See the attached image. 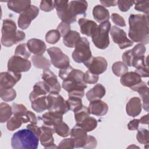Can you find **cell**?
I'll return each mask as SVG.
<instances>
[{
	"label": "cell",
	"mask_w": 149,
	"mask_h": 149,
	"mask_svg": "<svg viewBox=\"0 0 149 149\" xmlns=\"http://www.w3.org/2000/svg\"><path fill=\"white\" fill-rule=\"evenodd\" d=\"M128 36L133 42L144 45L149 42L148 15L131 14L129 17Z\"/></svg>",
	"instance_id": "cell-1"
},
{
	"label": "cell",
	"mask_w": 149,
	"mask_h": 149,
	"mask_svg": "<svg viewBox=\"0 0 149 149\" xmlns=\"http://www.w3.org/2000/svg\"><path fill=\"white\" fill-rule=\"evenodd\" d=\"M58 76L63 80V88L68 93L84 91L87 87L83 80L84 73L79 69H73L71 66L60 69Z\"/></svg>",
	"instance_id": "cell-2"
},
{
	"label": "cell",
	"mask_w": 149,
	"mask_h": 149,
	"mask_svg": "<svg viewBox=\"0 0 149 149\" xmlns=\"http://www.w3.org/2000/svg\"><path fill=\"white\" fill-rule=\"evenodd\" d=\"M1 44L6 47H10L25 39V33L20 30H17L15 22L10 19L3 20L1 30Z\"/></svg>",
	"instance_id": "cell-3"
},
{
	"label": "cell",
	"mask_w": 149,
	"mask_h": 149,
	"mask_svg": "<svg viewBox=\"0 0 149 149\" xmlns=\"http://www.w3.org/2000/svg\"><path fill=\"white\" fill-rule=\"evenodd\" d=\"M38 143L39 138L27 128L16 132L11 139V146L15 149H36Z\"/></svg>",
	"instance_id": "cell-4"
},
{
	"label": "cell",
	"mask_w": 149,
	"mask_h": 149,
	"mask_svg": "<svg viewBox=\"0 0 149 149\" xmlns=\"http://www.w3.org/2000/svg\"><path fill=\"white\" fill-rule=\"evenodd\" d=\"M111 24L109 21L100 23L97 27L95 34L91 37L95 46L101 49H105L109 45V31Z\"/></svg>",
	"instance_id": "cell-5"
},
{
	"label": "cell",
	"mask_w": 149,
	"mask_h": 149,
	"mask_svg": "<svg viewBox=\"0 0 149 149\" xmlns=\"http://www.w3.org/2000/svg\"><path fill=\"white\" fill-rule=\"evenodd\" d=\"M72 52V58L77 63H84L88 61L92 54L90 48V42L86 37H80Z\"/></svg>",
	"instance_id": "cell-6"
},
{
	"label": "cell",
	"mask_w": 149,
	"mask_h": 149,
	"mask_svg": "<svg viewBox=\"0 0 149 149\" xmlns=\"http://www.w3.org/2000/svg\"><path fill=\"white\" fill-rule=\"evenodd\" d=\"M47 98L48 101L47 109L49 111L54 112L63 115L69 110L67 101L59 94H49L47 95Z\"/></svg>",
	"instance_id": "cell-7"
},
{
	"label": "cell",
	"mask_w": 149,
	"mask_h": 149,
	"mask_svg": "<svg viewBox=\"0 0 149 149\" xmlns=\"http://www.w3.org/2000/svg\"><path fill=\"white\" fill-rule=\"evenodd\" d=\"M51 63L56 68L60 69L70 66V59L67 55L64 54L58 47H51L47 49Z\"/></svg>",
	"instance_id": "cell-8"
},
{
	"label": "cell",
	"mask_w": 149,
	"mask_h": 149,
	"mask_svg": "<svg viewBox=\"0 0 149 149\" xmlns=\"http://www.w3.org/2000/svg\"><path fill=\"white\" fill-rule=\"evenodd\" d=\"M31 66L30 61L21 56L13 55L8 61V70L16 73L29 71Z\"/></svg>",
	"instance_id": "cell-9"
},
{
	"label": "cell",
	"mask_w": 149,
	"mask_h": 149,
	"mask_svg": "<svg viewBox=\"0 0 149 149\" xmlns=\"http://www.w3.org/2000/svg\"><path fill=\"white\" fill-rule=\"evenodd\" d=\"M110 34L113 41L118 44L121 49L128 48L133 45V42L127 37L125 31L116 26H113L111 27Z\"/></svg>",
	"instance_id": "cell-10"
},
{
	"label": "cell",
	"mask_w": 149,
	"mask_h": 149,
	"mask_svg": "<svg viewBox=\"0 0 149 149\" xmlns=\"http://www.w3.org/2000/svg\"><path fill=\"white\" fill-rule=\"evenodd\" d=\"M68 1L56 0L54 1V7L56 10L57 15L62 22L70 24L76 21V17L73 16L68 8Z\"/></svg>",
	"instance_id": "cell-11"
},
{
	"label": "cell",
	"mask_w": 149,
	"mask_h": 149,
	"mask_svg": "<svg viewBox=\"0 0 149 149\" xmlns=\"http://www.w3.org/2000/svg\"><path fill=\"white\" fill-rule=\"evenodd\" d=\"M39 13V9L31 5L26 10L21 13L17 20V24L19 28L22 30L27 29L31 24L33 20L36 18Z\"/></svg>",
	"instance_id": "cell-12"
},
{
	"label": "cell",
	"mask_w": 149,
	"mask_h": 149,
	"mask_svg": "<svg viewBox=\"0 0 149 149\" xmlns=\"http://www.w3.org/2000/svg\"><path fill=\"white\" fill-rule=\"evenodd\" d=\"M84 65L91 73L100 74L104 73L107 69L108 63L105 58L102 56H91L88 61L84 62Z\"/></svg>",
	"instance_id": "cell-13"
},
{
	"label": "cell",
	"mask_w": 149,
	"mask_h": 149,
	"mask_svg": "<svg viewBox=\"0 0 149 149\" xmlns=\"http://www.w3.org/2000/svg\"><path fill=\"white\" fill-rule=\"evenodd\" d=\"M41 77L48 86L49 94H56L59 93L61 89V84L58 81L56 76L49 69L43 70Z\"/></svg>",
	"instance_id": "cell-14"
},
{
	"label": "cell",
	"mask_w": 149,
	"mask_h": 149,
	"mask_svg": "<svg viewBox=\"0 0 149 149\" xmlns=\"http://www.w3.org/2000/svg\"><path fill=\"white\" fill-rule=\"evenodd\" d=\"M40 128L41 133L39 140L41 145L45 148H58L54 144V139L52 136L55 133L54 128L45 125H43Z\"/></svg>",
	"instance_id": "cell-15"
},
{
	"label": "cell",
	"mask_w": 149,
	"mask_h": 149,
	"mask_svg": "<svg viewBox=\"0 0 149 149\" xmlns=\"http://www.w3.org/2000/svg\"><path fill=\"white\" fill-rule=\"evenodd\" d=\"M22 77L21 73L8 71L0 73V88H12Z\"/></svg>",
	"instance_id": "cell-16"
},
{
	"label": "cell",
	"mask_w": 149,
	"mask_h": 149,
	"mask_svg": "<svg viewBox=\"0 0 149 149\" xmlns=\"http://www.w3.org/2000/svg\"><path fill=\"white\" fill-rule=\"evenodd\" d=\"M70 138L72 140L74 148H81L84 146L87 138V132L82 127L76 125L70 130Z\"/></svg>",
	"instance_id": "cell-17"
},
{
	"label": "cell",
	"mask_w": 149,
	"mask_h": 149,
	"mask_svg": "<svg viewBox=\"0 0 149 149\" xmlns=\"http://www.w3.org/2000/svg\"><path fill=\"white\" fill-rule=\"evenodd\" d=\"M78 23L80 28V32L83 34L91 37L95 34L98 26L93 20L82 17L79 19Z\"/></svg>",
	"instance_id": "cell-18"
},
{
	"label": "cell",
	"mask_w": 149,
	"mask_h": 149,
	"mask_svg": "<svg viewBox=\"0 0 149 149\" xmlns=\"http://www.w3.org/2000/svg\"><path fill=\"white\" fill-rule=\"evenodd\" d=\"M88 108L90 114L97 116H102L106 115L108 111V105L101 100L90 101Z\"/></svg>",
	"instance_id": "cell-19"
},
{
	"label": "cell",
	"mask_w": 149,
	"mask_h": 149,
	"mask_svg": "<svg viewBox=\"0 0 149 149\" xmlns=\"http://www.w3.org/2000/svg\"><path fill=\"white\" fill-rule=\"evenodd\" d=\"M142 81L141 77L135 72H127L121 76L120 83L125 87L133 88Z\"/></svg>",
	"instance_id": "cell-20"
},
{
	"label": "cell",
	"mask_w": 149,
	"mask_h": 149,
	"mask_svg": "<svg viewBox=\"0 0 149 149\" xmlns=\"http://www.w3.org/2000/svg\"><path fill=\"white\" fill-rule=\"evenodd\" d=\"M88 3L86 1H72L69 2L68 8L71 15L76 17L77 15H86Z\"/></svg>",
	"instance_id": "cell-21"
},
{
	"label": "cell",
	"mask_w": 149,
	"mask_h": 149,
	"mask_svg": "<svg viewBox=\"0 0 149 149\" xmlns=\"http://www.w3.org/2000/svg\"><path fill=\"white\" fill-rule=\"evenodd\" d=\"M141 102L140 98L134 97L131 98L127 102L126 111L127 114L132 117L138 116L141 112Z\"/></svg>",
	"instance_id": "cell-22"
},
{
	"label": "cell",
	"mask_w": 149,
	"mask_h": 149,
	"mask_svg": "<svg viewBox=\"0 0 149 149\" xmlns=\"http://www.w3.org/2000/svg\"><path fill=\"white\" fill-rule=\"evenodd\" d=\"M27 45L30 52L36 55H42L47 49L45 43L42 40L37 38L29 40Z\"/></svg>",
	"instance_id": "cell-23"
},
{
	"label": "cell",
	"mask_w": 149,
	"mask_h": 149,
	"mask_svg": "<svg viewBox=\"0 0 149 149\" xmlns=\"http://www.w3.org/2000/svg\"><path fill=\"white\" fill-rule=\"evenodd\" d=\"M63 115L54 112L49 111L44 113L38 118L42 120L44 125L54 127L55 125L63 121Z\"/></svg>",
	"instance_id": "cell-24"
},
{
	"label": "cell",
	"mask_w": 149,
	"mask_h": 149,
	"mask_svg": "<svg viewBox=\"0 0 149 149\" xmlns=\"http://www.w3.org/2000/svg\"><path fill=\"white\" fill-rule=\"evenodd\" d=\"M131 90L137 91L143 100V107L145 111H148V87L145 82L141 81L140 84L132 88Z\"/></svg>",
	"instance_id": "cell-25"
},
{
	"label": "cell",
	"mask_w": 149,
	"mask_h": 149,
	"mask_svg": "<svg viewBox=\"0 0 149 149\" xmlns=\"http://www.w3.org/2000/svg\"><path fill=\"white\" fill-rule=\"evenodd\" d=\"M49 93V87L44 81L36 83L33 86V90L29 95V100L31 102L37 98L46 95Z\"/></svg>",
	"instance_id": "cell-26"
},
{
	"label": "cell",
	"mask_w": 149,
	"mask_h": 149,
	"mask_svg": "<svg viewBox=\"0 0 149 149\" xmlns=\"http://www.w3.org/2000/svg\"><path fill=\"white\" fill-rule=\"evenodd\" d=\"M105 93L106 90L104 86L101 84L98 83L87 92L86 97L89 101L101 100L105 95Z\"/></svg>",
	"instance_id": "cell-27"
},
{
	"label": "cell",
	"mask_w": 149,
	"mask_h": 149,
	"mask_svg": "<svg viewBox=\"0 0 149 149\" xmlns=\"http://www.w3.org/2000/svg\"><path fill=\"white\" fill-rule=\"evenodd\" d=\"M92 13L94 19L98 23H101L108 21L109 19V12L108 10L101 5L95 6Z\"/></svg>",
	"instance_id": "cell-28"
},
{
	"label": "cell",
	"mask_w": 149,
	"mask_h": 149,
	"mask_svg": "<svg viewBox=\"0 0 149 149\" xmlns=\"http://www.w3.org/2000/svg\"><path fill=\"white\" fill-rule=\"evenodd\" d=\"M31 5L30 1H13L7 2L8 8L12 11L21 13Z\"/></svg>",
	"instance_id": "cell-29"
},
{
	"label": "cell",
	"mask_w": 149,
	"mask_h": 149,
	"mask_svg": "<svg viewBox=\"0 0 149 149\" xmlns=\"http://www.w3.org/2000/svg\"><path fill=\"white\" fill-rule=\"evenodd\" d=\"M80 38L79 33L74 30H70L63 37V42L68 48H74Z\"/></svg>",
	"instance_id": "cell-30"
},
{
	"label": "cell",
	"mask_w": 149,
	"mask_h": 149,
	"mask_svg": "<svg viewBox=\"0 0 149 149\" xmlns=\"http://www.w3.org/2000/svg\"><path fill=\"white\" fill-rule=\"evenodd\" d=\"M48 101L47 96L44 95L36 98L31 101V108L37 112L40 113L48 109Z\"/></svg>",
	"instance_id": "cell-31"
},
{
	"label": "cell",
	"mask_w": 149,
	"mask_h": 149,
	"mask_svg": "<svg viewBox=\"0 0 149 149\" xmlns=\"http://www.w3.org/2000/svg\"><path fill=\"white\" fill-rule=\"evenodd\" d=\"M33 65L38 69H49L51 66L50 61L42 55H34L31 58Z\"/></svg>",
	"instance_id": "cell-32"
},
{
	"label": "cell",
	"mask_w": 149,
	"mask_h": 149,
	"mask_svg": "<svg viewBox=\"0 0 149 149\" xmlns=\"http://www.w3.org/2000/svg\"><path fill=\"white\" fill-rule=\"evenodd\" d=\"M13 114L12 107L5 102H1L0 104V122H7Z\"/></svg>",
	"instance_id": "cell-33"
},
{
	"label": "cell",
	"mask_w": 149,
	"mask_h": 149,
	"mask_svg": "<svg viewBox=\"0 0 149 149\" xmlns=\"http://www.w3.org/2000/svg\"><path fill=\"white\" fill-rule=\"evenodd\" d=\"M98 122L97 119L91 116H88L85 118L80 124L77 126L82 127L87 132H91L95 129L97 126Z\"/></svg>",
	"instance_id": "cell-34"
},
{
	"label": "cell",
	"mask_w": 149,
	"mask_h": 149,
	"mask_svg": "<svg viewBox=\"0 0 149 149\" xmlns=\"http://www.w3.org/2000/svg\"><path fill=\"white\" fill-rule=\"evenodd\" d=\"M112 70L115 76L121 77L124 74L128 72V68L123 62L118 61L113 63L112 66Z\"/></svg>",
	"instance_id": "cell-35"
},
{
	"label": "cell",
	"mask_w": 149,
	"mask_h": 149,
	"mask_svg": "<svg viewBox=\"0 0 149 149\" xmlns=\"http://www.w3.org/2000/svg\"><path fill=\"white\" fill-rule=\"evenodd\" d=\"M23 123V119L22 116L17 115H13L10 118L6 123V127L10 131H13L19 128Z\"/></svg>",
	"instance_id": "cell-36"
},
{
	"label": "cell",
	"mask_w": 149,
	"mask_h": 149,
	"mask_svg": "<svg viewBox=\"0 0 149 149\" xmlns=\"http://www.w3.org/2000/svg\"><path fill=\"white\" fill-rule=\"evenodd\" d=\"M53 128L54 129L55 133H56L58 136L61 137H66L70 134V130L68 125L63 121L55 125Z\"/></svg>",
	"instance_id": "cell-37"
},
{
	"label": "cell",
	"mask_w": 149,
	"mask_h": 149,
	"mask_svg": "<svg viewBox=\"0 0 149 149\" xmlns=\"http://www.w3.org/2000/svg\"><path fill=\"white\" fill-rule=\"evenodd\" d=\"M0 96L2 100L8 102L14 100L16 97V92L13 88H0Z\"/></svg>",
	"instance_id": "cell-38"
},
{
	"label": "cell",
	"mask_w": 149,
	"mask_h": 149,
	"mask_svg": "<svg viewBox=\"0 0 149 149\" xmlns=\"http://www.w3.org/2000/svg\"><path fill=\"white\" fill-rule=\"evenodd\" d=\"M74 113L76 125L80 124L85 118L89 116L90 114L88 108L85 105H83V107L79 110Z\"/></svg>",
	"instance_id": "cell-39"
},
{
	"label": "cell",
	"mask_w": 149,
	"mask_h": 149,
	"mask_svg": "<svg viewBox=\"0 0 149 149\" xmlns=\"http://www.w3.org/2000/svg\"><path fill=\"white\" fill-rule=\"evenodd\" d=\"M31 52L29 51L27 44L22 43L19 44L15 51V55L21 56L24 59H28L30 58Z\"/></svg>",
	"instance_id": "cell-40"
},
{
	"label": "cell",
	"mask_w": 149,
	"mask_h": 149,
	"mask_svg": "<svg viewBox=\"0 0 149 149\" xmlns=\"http://www.w3.org/2000/svg\"><path fill=\"white\" fill-rule=\"evenodd\" d=\"M66 101L68 104L69 110H71L74 112L79 110L83 105L82 104L81 98H80L69 97Z\"/></svg>",
	"instance_id": "cell-41"
},
{
	"label": "cell",
	"mask_w": 149,
	"mask_h": 149,
	"mask_svg": "<svg viewBox=\"0 0 149 149\" xmlns=\"http://www.w3.org/2000/svg\"><path fill=\"white\" fill-rule=\"evenodd\" d=\"M61 34L57 30H51L45 34V41L50 44H55L60 40Z\"/></svg>",
	"instance_id": "cell-42"
},
{
	"label": "cell",
	"mask_w": 149,
	"mask_h": 149,
	"mask_svg": "<svg viewBox=\"0 0 149 149\" xmlns=\"http://www.w3.org/2000/svg\"><path fill=\"white\" fill-rule=\"evenodd\" d=\"M136 139L138 142L143 144H148L149 143V133L146 129L140 128L137 129Z\"/></svg>",
	"instance_id": "cell-43"
},
{
	"label": "cell",
	"mask_w": 149,
	"mask_h": 149,
	"mask_svg": "<svg viewBox=\"0 0 149 149\" xmlns=\"http://www.w3.org/2000/svg\"><path fill=\"white\" fill-rule=\"evenodd\" d=\"M135 4L134 9L139 12L145 13L146 15H148L149 13V1H134Z\"/></svg>",
	"instance_id": "cell-44"
},
{
	"label": "cell",
	"mask_w": 149,
	"mask_h": 149,
	"mask_svg": "<svg viewBox=\"0 0 149 149\" xmlns=\"http://www.w3.org/2000/svg\"><path fill=\"white\" fill-rule=\"evenodd\" d=\"M147 57H145L144 55L133 58L132 62V66H133L136 69L148 67L147 63Z\"/></svg>",
	"instance_id": "cell-45"
},
{
	"label": "cell",
	"mask_w": 149,
	"mask_h": 149,
	"mask_svg": "<svg viewBox=\"0 0 149 149\" xmlns=\"http://www.w3.org/2000/svg\"><path fill=\"white\" fill-rule=\"evenodd\" d=\"M12 108L13 115L20 116H22V118L24 116L27 111L26 107L24 105L20 104L13 103L12 104Z\"/></svg>",
	"instance_id": "cell-46"
},
{
	"label": "cell",
	"mask_w": 149,
	"mask_h": 149,
	"mask_svg": "<svg viewBox=\"0 0 149 149\" xmlns=\"http://www.w3.org/2000/svg\"><path fill=\"white\" fill-rule=\"evenodd\" d=\"M131 53L133 58L136 56H144L146 51V48L143 44H138L135 45L132 49H130Z\"/></svg>",
	"instance_id": "cell-47"
},
{
	"label": "cell",
	"mask_w": 149,
	"mask_h": 149,
	"mask_svg": "<svg viewBox=\"0 0 149 149\" xmlns=\"http://www.w3.org/2000/svg\"><path fill=\"white\" fill-rule=\"evenodd\" d=\"M99 79V76L98 74H95L91 73L89 70L86 71L84 73L83 80L85 83L88 84H95L96 83Z\"/></svg>",
	"instance_id": "cell-48"
},
{
	"label": "cell",
	"mask_w": 149,
	"mask_h": 149,
	"mask_svg": "<svg viewBox=\"0 0 149 149\" xmlns=\"http://www.w3.org/2000/svg\"><path fill=\"white\" fill-rule=\"evenodd\" d=\"M134 4V1H122L119 0L117 1V5L119 10L122 12H125L129 10V9Z\"/></svg>",
	"instance_id": "cell-49"
},
{
	"label": "cell",
	"mask_w": 149,
	"mask_h": 149,
	"mask_svg": "<svg viewBox=\"0 0 149 149\" xmlns=\"http://www.w3.org/2000/svg\"><path fill=\"white\" fill-rule=\"evenodd\" d=\"M23 123H26L27 122H30V123L37 124V118L36 115L30 111H27L24 116L22 117Z\"/></svg>",
	"instance_id": "cell-50"
},
{
	"label": "cell",
	"mask_w": 149,
	"mask_h": 149,
	"mask_svg": "<svg viewBox=\"0 0 149 149\" xmlns=\"http://www.w3.org/2000/svg\"><path fill=\"white\" fill-rule=\"evenodd\" d=\"M57 30L60 33L61 36L63 37L71 30V27L70 24L62 22L58 26Z\"/></svg>",
	"instance_id": "cell-51"
},
{
	"label": "cell",
	"mask_w": 149,
	"mask_h": 149,
	"mask_svg": "<svg viewBox=\"0 0 149 149\" xmlns=\"http://www.w3.org/2000/svg\"><path fill=\"white\" fill-rule=\"evenodd\" d=\"M111 18L112 21L117 26L120 27L126 26V23L123 17L118 13H113L111 16Z\"/></svg>",
	"instance_id": "cell-52"
},
{
	"label": "cell",
	"mask_w": 149,
	"mask_h": 149,
	"mask_svg": "<svg viewBox=\"0 0 149 149\" xmlns=\"http://www.w3.org/2000/svg\"><path fill=\"white\" fill-rule=\"evenodd\" d=\"M97 144V141L96 139L94 136L88 135L86 143L83 148L86 149H93L96 147Z\"/></svg>",
	"instance_id": "cell-53"
},
{
	"label": "cell",
	"mask_w": 149,
	"mask_h": 149,
	"mask_svg": "<svg viewBox=\"0 0 149 149\" xmlns=\"http://www.w3.org/2000/svg\"><path fill=\"white\" fill-rule=\"evenodd\" d=\"M40 9L44 12H50L54 9V4L52 1H42L40 5Z\"/></svg>",
	"instance_id": "cell-54"
},
{
	"label": "cell",
	"mask_w": 149,
	"mask_h": 149,
	"mask_svg": "<svg viewBox=\"0 0 149 149\" xmlns=\"http://www.w3.org/2000/svg\"><path fill=\"white\" fill-rule=\"evenodd\" d=\"M74 144L71 138H68L62 140L58 144V148H73Z\"/></svg>",
	"instance_id": "cell-55"
},
{
	"label": "cell",
	"mask_w": 149,
	"mask_h": 149,
	"mask_svg": "<svg viewBox=\"0 0 149 149\" xmlns=\"http://www.w3.org/2000/svg\"><path fill=\"white\" fill-rule=\"evenodd\" d=\"M133 59L131 51L127 50L122 55V60L123 62L128 66H132V62Z\"/></svg>",
	"instance_id": "cell-56"
},
{
	"label": "cell",
	"mask_w": 149,
	"mask_h": 149,
	"mask_svg": "<svg viewBox=\"0 0 149 149\" xmlns=\"http://www.w3.org/2000/svg\"><path fill=\"white\" fill-rule=\"evenodd\" d=\"M135 72L137 73L141 77H148L149 76L148 67H144L136 69Z\"/></svg>",
	"instance_id": "cell-57"
},
{
	"label": "cell",
	"mask_w": 149,
	"mask_h": 149,
	"mask_svg": "<svg viewBox=\"0 0 149 149\" xmlns=\"http://www.w3.org/2000/svg\"><path fill=\"white\" fill-rule=\"evenodd\" d=\"M139 119H134L130 120L127 124V128L130 130H137L139 128Z\"/></svg>",
	"instance_id": "cell-58"
},
{
	"label": "cell",
	"mask_w": 149,
	"mask_h": 149,
	"mask_svg": "<svg viewBox=\"0 0 149 149\" xmlns=\"http://www.w3.org/2000/svg\"><path fill=\"white\" fill-rule=\"evenodd\" d=\"M27 128L30 129L32 132H33L36 134V135L39 138V137L41 134V133L40 127L37 126L36 125V124L30 123V124H29L28 125H27Z\"/></svg>",
	"instance_id": "cell-59"
},
{
	"label": "cell",
	"mask_w": 149,
	"mask_h": 149,
	"mask_svg": "<svg viewBox=\"0 0 149 149\" xmlns=\"http://www.w3.org/2000/svg\"><path fill=\"white\" fill-rule=\"evenodd\" d=\"M102 6L104 7H111V6H115L117 5L116 1H100Z\"/></svg>",
	"instance_id": "cell-60"
},
{
	"label": "cell",
	"mask_w": 149,
	"mask_h": 149,
	"mask_svg": "<svg viewBox=\"0 0 149 149\" xmlns=\"http://www.w3.org/2000/svg\"><path fill=\"white\" fill-rule=\"evenodd\" d=\"M139 122L141 124H146L148 123V114H147L144 116H143L140 119H139Z\"/></svg>",
	"instance_id": "cell-61"
}]
</instances>
